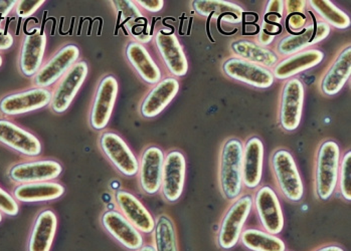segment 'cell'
<instances>
[{"instance_id": "7", "label": "cell", "mask_w": 351, "mask_h": 251, "mask_svg": "<svg viewBox=\"0 0 351 251\" xmlns=\"http://www.w3.org/2000/svg\"><path fill=\"white\" fill-rule=\"evenodd\" d=\"M253 207L257 212L261 227L270 235H278L284 228V214L279 198L270 186L258 189L253 198Z\"/></svg>"}, {"instance_id": "4", "label": "cell", "mask_w": 351, "mask_h": 251, "mask_svg": "<svg viewBox=\"0 0 351 251\" xmlns=\"http://www.w3.org/2000/svg\"><path fill=\"white\" fill-rule=\"evenodd\" d=\"M271 167L281 194L291 202H299L304 195V185L292 154L278 149L273 153Z\"/></svg>"}, {"instance_id": "43", "label": "cell", "mask_w": 351, "mask_h": 251, "mask_svg": "<svg viewBox=\"0 0 351 251\" xmlns=\"http://www.w3.org/2000/svg\"><path fill=\"white\" fill-rule=\"evenodd\" d=\"M284 1H269L267 6V12L268 14H278L282 16L283 14Z\"/></svg>"}, {"instance_id": "22", "label": "cell", "mask_w": 351, "mask_h": 251, "mask_svg": "<svg viewBox=\"0 0 351 251\" xmlns=\"http://www.w3.org/2000/svg\"><path fill=\"white\" fill-rule=\"evenodd\" d=\"M264 144L258 137L247 141L243 150V185L247 189H256L260 185L264 167Z\"/></svg>"}, {"instance_id": "11", "label": "cell", "mask_w": 351, "mask_h": 251, "mask_svg": "<svg viewBox=\"0 0 351 251\" xmlns=\"http://www.w3.org/2000/svg\"><path fill=\"white\" fill-rule=\"evenodd\" d=\"M80 57V49L76 44H66L57 51L46 64L34 75L36 88L49 87L58 83L59 79L77 63Z\"/></svg>"}, {"instance_id": "2", "label": "cell", "mask_w": 351, "mask_h": 251, "mask_svg": "<svg viewBox=\"0 0 351 251\" xmlns=\"http://www.w3.org/2000/svg\"><path fill=\"white\" fill-rule=\"evenodd\" d=\"M340 159V148L336 142H323L318 148L314 171V186L316 196L320 200H328L337 187Z\"/></svg>"}, {"instance_id": "3", "label": "cell", "mask_w": 351, "mask_h": 251, "mask_svg": "<svg viewBox=\"0 0 351 251\" xmlns=\"http://www.w3.org/2000/svg\"><path fill=\"white\" fill-rule=\"evenodd\" d=\"M253 209V196L241 195L234 200L219 222L217 231V246L221 250H230L240 242L241 235Z\"/></svg>"}, {"instance_id": "20", "label": "cell", "mask_w": 351, "mask_h": 251, "mask_svg": "<svg viewBox=\"0 0 351 251\" xmlns=\"http://www.w3.org/2000/svg\"><path fill=\"white\" fill-rule=\"evenodd\" d=\"M330 27L323 21H314L305 27L298 34H292L280 40L277 46L278 53L283 55H292L305 51L307 47L314 46L328 36Z\"/></svg>"}, {"instance_id": "13", "label": "cell", "mask_w": 351, "mask_h": 251, "mask_svg": "<svg viewBox=\"0 0 351 251\" xmlns=\"http://www.w3.org/2000/svg\"><path fill=\"white\" fill-rule=\"evenodd\" d=\"M102 228L123 248L137 251L144 244L143 235L117 210H107L101 216Z\"/></svg>"}, {"instance_id": "31", "label": "cell", "mask_w": 351, "mask_h": 251, "mask_svg": "<svg viewBox=\"0 0 351 251\" xmlns=\"http://www.w3.org/2000/svg\"><path fill=\"white\" fill-rule=\"evenodd\" d=\"M152 240L155 251H180L176 225L167 214H161L155 220Z\"/></svg>"}, {"instance_id": "14", "label": "cell", "mask_w": 351, "mask_h": 251, "mask_svg": "<svg viewBox=\"0 0 351 251\" xmlns=\"http://www.w3.org/2000/svg\"><path fill=\"white\" fill-rule=\"evenodd\" d=\"M165 155L157 146H148L140 156L138 182L145 194L155 195L160 191Z\"/></svg>"}, {"instance_id": "24", "label": "cell", "mask_w": 351, "mask_h": 251, "mask_svg": "<svg viewBox=\"0 0 351 251\" xmlns=\"http://www.w3.org/2000/svg\"><path fill=\"white\" fill-rule=\"evenodd\" d=\"M47 47V34L36 31L23 38L19 57V66L25 77H34L43 66Z\"/></svg>"}, {"instance_id": "35", "label": "cell", "mask_w": 351, "mask_h": 251, "mask_svg": "<svg viewBox=\"0 0 351 251\" xmlns=\"http://www.w3.org/2000/svg\"><path fill=\"white\" fill-rule=\"evenodd\" d=\"M0 212L12 217L16 216L19 212V201L1 187H0Z\"/></svg>"}, {"instance_id": "36", "label": "cell", "mask_w": 351, "mask_h": 251, "mask_svg": "<svg viewBox=\"0 0 351 251\" xmlns=\"http://www.w3.org/2000/svg\"><path fill=\"white\" fill-rule=\"evenodd\" d=\"M45 0H23L17 1L16 12L21 18H27L32 16L36 10H40V6L44 5Z\"/></svg>"}, {"instance_id": "26", "label": "cell", "mask_w": 351, "mask_h": 251, "mask_svg": "<svg viewBox=\"0 0 351 251\" xmlns=\"http://www.w3.org/2000/svg\"><path fill=\"white\" fill-rule=\"evenodd\" d=\"M323 59L324 53L319 49H305L276 64L272 74L278 79H292L296 75L318 66Z\"/></svg>"}, {"instance_id": "23", "label": "cell", "mask_w": 351, "mask_h": 251, "mask_svg": "<svg viewBox=\"0 0 351 251\" xmlns=\"http://www.w3.org/2000/svg\"><path fill=\"white\" fill-rule=\"evenodd\" d=\"M180 91V81L176 78H167L154 85L142 102L140 113L144 118L152 119L160 115L173 101Z\"/></svg>"}, {"instance_id": "46", "label": "cell", "mask_w": 351, "mask_h": 251, "mask_svg": "<svg viewBox=\"0 0 351 251\" xmlns=\"http://www.w3.org/2000/svg\"><path fill=\"white\" fill-rule=\"evenodd\" d=\"M137 251H155L152 243H144Z\"/></svg>"}, {"instance_id": "1", "label": "cell", "mask_w": 351, "mask_h": 251, "mask_svg": "<svg viewBox=\"0 0 351 251\" xmlns=\"http://www.w3.org/2000/svg\"><path fill=\"white\" fill-rule=\"evenodd\" d=\"M244 145L236 138L226 141L219 156V183L221 194L234 201L242 195V159Z\"/></svg>"}, {"instance_id": "16", "label": "cell", "mask_w": 351, "mask_h": 251, "mask_svg": "<svg viewBox=\"0 0 351 251\" xmlns=\"http://www.w3.org/2000/svg\"><path fill=\"white\" fill-rule=\"evenodd\" d=\"M229 78L258 89H268L274 83L272 72L260 64L250 63L240 57H230L223 66Z\"/></svg>"}, {"instance_id": "5", "label": "cell", "mask_w": 351, "mask_h": 251, "mask_svg": "<svg viewBox=\"0 0 351 251\" xmlns=\"http://www.w3.org/2000/svg\"><path fill=\"white\" fill-rule=\"evenodd\" d=\"M99 147L112 166L125 177H134L139 162L132 150L121 137L114 132H104L99 140Z\"/></svg>"}, {"instance_id": "38", "label": "cell", "mask_w": 351, "mask_h": 251, "mask_svg": "<svg viewBox=\"0 0 351 251\" xmlns=\"http://www.w3.org/2000/svg\"><path fill=\"white\" fill-rule=\"evenodd\" d=\"M135 2H136L138 5L141 6L143 10L152 12V14L160 12V10H162L163 6H165V1L163 0H138V1Z\"/></svg>"}, {"instance_id": "37", "label": "cell", "mask_w": 351, "mask_h": 251, "mask_svg": "<svg viewBox=\"0 0 351 251\" xmlns=\"http://www.w3.org/2000/svg\"><path fill=\"white\" fill-rule=\"evenodd\" d=\"M118 12H121L124 18H141L142 14L133 1H112Z\"/></svg>"}, {"instance_id": "47", "label": "cell", "mask_w": 351, "mask_h": 251, "mask_svg": "<svg viewBox=\"0 0 351 251\" xmlns=\"http://www.w3.org/2000/svg\"><path fill=\"white\" fill-rule=\"evenodd\" d=\"M2 64H3V59H2L1 55H0V68H1Z\"/></svg>"}, {"instance_id": "44", "label": "cell", "mask_w": 351, "mask_h": 251, "mask_svg": "<svg viewBox=\"0 0 351 251\" xmlns=\"http://www.w3.org/2000/svg\"><path fill=\"white\" fill-rule=\"evenodd\" d=\"M312 251H346V250L342 246H338V244L328 243L319 246V248Z\"/></svg>"}, {"instance_id": "10", "label": "cell", "mask_w": 351, "mask_h": 251, "mask_svg": "<svg viewBox=\"0 0 351 251\" xmlns=\"http://www.w3.org/2000/svg\"><path fill=\"white\" fill-rule=\"evenodd\" d=\"M304 98L302 81L296 78L288 79L282 91L280 106V124L287 132H293L300 125Z\"/></svg>"}, {"instance_id": "18", "label": "cell", "mask_w": 351, "mask_h": 251, "mask_svg": "<svg viewBox=\"0 0 351 251\" xmlns=\"http://www.w3.org/2000/svg\"><path fill=\"white\" fill-rule=\"evenodd\" d=\"M118 211L142 235H152L155 220L149 210L132 193L118 190L114 195Z\"/></svg>"}, {"instance_id": "15", "label": "cell", "mask_w": 351, "mask_h": 251, "mask_svg": "<svg viewBox=\"0 0 351 251\" xmlns=\"http://www.w3.org/2000/svg\"><path fill=\"white\" fill-rule=\"evenodd\" d=\"M0 144L25 157H38L43 151L38 137L5 119H0Z\"/></svg>"}, {"instance_id": "40", "label": "cell", "mask_w": 351, "mask_h": 251, "mask_svg": "<svg viewBox=\"0 0 351 251\" xmlns=\"http://www.w3.org/2000/svg\"><path fill=\"white\" fill-rule=\"evenodd\" d=\"M16 0H0V18H3L10 14L16 6Z\"/></svg>"}, {"instance_id": "19", "label": "cell", "mask_w": 351, "mask_h": 251, "mask_svg": "<svg viewBox=\"0 0 351 251\" xmlns=\"http://www.w3.org/2000/svg\"><path fill=\"white\" fill-rule=\"evenodd\" d=\"M155 44L163 63L174 77H184L189 72V62L180 40L173 32L159 31L155 34Z\"/></svg>"}, {"instance_id": "33", "label": "cell", "mask_w": 351, "mask_h": 251, "mask_svg": "<svg viewBox=\"0 0 351 251\" xmlns=\"http://www.w3.org/2000/svg\"><path fill=\"white\" fill-rule=\"evenodd\" d=\"M312 10L323 19V23L338 29H346L350 27V18L346 12L328 0H311L309 1Z\"/></svg>"}, {"instance_id": "6", "label": "cell", "mask_w": 351, "mask_h": 251, "mask_svg": "<svg viewBox=\"0 0 351 251\" xmlns=\"http://www.w3.org/2000/svg\"><path fill=\"white\" fill-rule=\"evenodd\" d=\"M89 72V66L85 61L77 62L58 81L51 92L49 107L57 114L68 110L76 98L77 92L83 85Z\"/></svg>"}, {"instance_id": "21", "label": "cell", "mask_w": 351, "mask_h": 251, "mask_svg": "<svg viewBox=\"0 0 351 251\" xmlns=\"http://www.w3.org/2000/svg\"><path fill=\"white\" fill-rule=\"evenodd\" d=\"M58 228L53 210L43 209L34 218L27 239V251H51Z\"/></svg>"}, {"instance_id": "42", "label": "cell", "mask_w": 351, "mask_h": 251, "mask_svg": "<svg viewBox=\"0 0 351 251\" xmlns=\"http://www.w3.org/2000/svg\"><path fill=\"white\" fill-rule=\"evenodd\" d=\"M14 44V36L8 32L0 34V51H6Z\"/></svg>"}, {"instance_id": "25", "label": "cell", "mask_w": 351, "mask_h": 251, "mask_svg": "<svg viewBox=\"0 0 351 251\" xmlns=\"http://www.w3.org/2000/svg\"><path fill=\"white\" fill-rule=\"evenodd\" d=\"M64 191V186L59 182H34L17 184L12 191V196L21 203L49 202L61 198Z\"/></svg>"}, {"instance_id": "39", "label": "cell", "mask_w": 351, "mask_h": 251, "mask_svg": "<svg viewBox=\"0 0 351 251\" xmlns=\"http://www.w3.org/2000/svg\"><path fill=\"white\" fill-rule=\"evenodd\" d=\"M288 25L293 32H300L305 27L306 18L300 14H292L287 21Z\"/></svg>"}, {"instance_id": "32", "label": "cell", "mask_w": 351, "mask_h": 251, "mask_svg": "<svg viewBox=\"0 0 351 251\" xmlns=\"http://www.w3.org/2000/svg\"><path fill=\"white\" fill-rule=\"evenodd\" d=\"M195 12L202 16H217L223 17L226 16L234 23L242 21L243 8L238 4L221 0H199L193 2Z\"/></svg>"}, {"instance_id": "34", "label": "cell", "mask_w": 351, "mask_h": 251, "mask_svg": "<svg viewBox=\"0 0 351 251\" xmlns=\"http://www.w3.org/2000/svg\"><path fill=\"white\" fill-rule=\"evenodd\" d=\"M337 186L340 194L346 201L351 200V152L348 151L340 159Z\"/></svg>"}, {"instance_id": "48", "label": "cell", "mask_w": 351, "mask_h": 251, "mask_svg": "<svg viewBox=\"0 0 351 251\" xmlns=\"http://www.w3.org/2000/svg\"><path fill=\"white\" fill-rule=\"evenodd\" d=\"M2 220H3V214L0 212V223H1Z\"/></svg>"}, {"instance_id": "30", "label": "cell", "mask_w": 351, "mask_h": 251, "mask_svg": "<svg viewBox=\"0 0 351 251\" xmlns=\"http://www.w3.org/2000/svg\"><path fill=\"white\" fill-rule=\"evenodd\" d=\"M241 244L250 251H286V244L277 235L257 228L243 230Z\"/></svg>"}, {"instance_id": "12", "label": "cell", "mask_w": 351, "mask_h": 251, "mask_svg": "<svg viewBox=\"0 0 351 251\" xmlns=\"http://www.w3.org/2000/svg\"><path fill=\"white\" fill-rule=\"evenodd\" d=\"M118 91L119 83L111 75L105 77L99 83L90 113V124L94 130H104L109 124L117 100Z\"/></svg>"}, {"instance_id": "9", "label": "cell", "mask_w": 351, "mask_h": 251, "mask_svg": "<svg viewBox=\"0 0 351 251\" xmlns=\"http://www.w3.org/2000/svg\"><path fill=\"white\" fill-rule=\"evenodd\" d=\"M186 176V161L178 150L168 152L163 163L160 192L168 203H174L182 197Z\"/></svg>"}, {"instance_id": "29", "label": "cell", "mask_w": 351, "mask_h": 251, "mask_svg": "<svg viewBox=\"0 0 351 251\" xmlns=\"http://www.w3.org/2000/svg\"><path fill=\"white\" fill-rule=\"evenodd\" d=\"M232 51L239 55L240 59L250 62V63L260 64V66H275L277 64L278 57L274 51L266 47L259 46L250 40H237L232 44Z\"/></svg>"}, {"instance_id": "28", "label": "cell", "mask_w": 351, "mask_h": 251, "mask_svg": "<svg viewBox=\"0 0 351 251\" xmlns=\"http://www.w3.org/2000/svg\"><path fill=\"white\" fill-rule=\"evenodd\" d=\"M126 57L140 78L145 83L156 85L161 81L160 68L141 42H129L126 47Z\"/></svg>"}, {"instance_id": "27", "label": "cell", "mask_w": 351, "mask_h": 251, "mask_svg": "<svg viewBox=\"0 0 351 251\" xmlns=\"http://www.w3.org/2000/svg\"><path fill=\"white\" fill-rule=\"evenodd\" d=\"M351 75V47L342 49L321 81V91L326 96L339 93Z\"/></svg>"}, {"instance_id": "41", "label": "cell", "mask_w": 351, "mask_h": 251, "mask_svg": "<svg viewBox=\"0 0 351 251\" xmlns=\"http://www.w3.org/2000/svg\"><path fill=\"white\" fill-rule=\"evenodd\" d=\"M285 6L290 14H298L302 12L306 6L305 1H285Z\"/></svg>"}, {"instance_id": "8", "label": "cell", "mask_w": 351, "mask_h": 251, "mask_svg": "<svg viewBox=\"0 0 351 251\" xmlns=\"http://www.w3.org/2000/svg\"><path fill=\"white\" fill-rule=\"evenodd\" d=\"M62 173L61 163L51 159L23 161L12 165L8 177L16 184L53 181Z\"/></svg>"}, {"instance_id": "45", "label": "cell", "mask_w": 351, "mask_h": 251, "mask_svg": "<svg viewBox=\"0 0 351 251\" xmlns=\"http://www.w3.org/2000/svg\"><path fill=\"white\" fill-rule=\"evenodd\" d=\"M274 40V36L267 34V32H263L260 36V42L262 44H270L271 42Z\"/></svg>"}, {"instance_id": "17", "label": "cell", "mask_w": 351, "mask_h": 251, "mask_svg": "<svg viewBox=\"0 0 351 251\" xmlns=\"http://www.w3.org/2000/svg\"><path fill=\"white\" fill-rule=\"evenodd\" d=\"M51 91L32 88L21 93L8 94L0 101V111L5 116H19L40 110L51 104Z\"/></svg>"}]
</instances>
